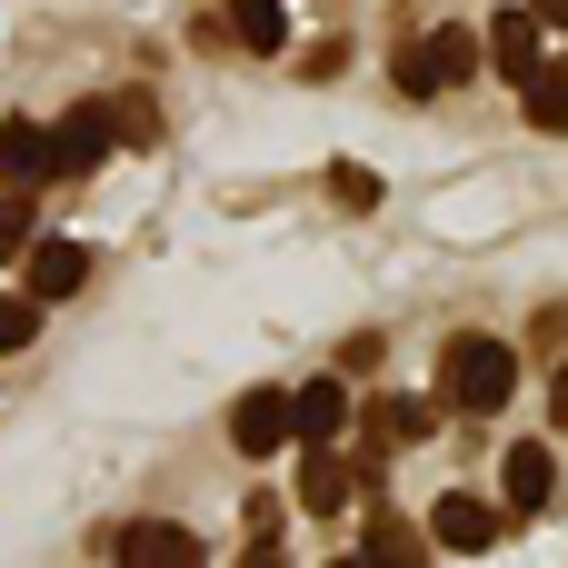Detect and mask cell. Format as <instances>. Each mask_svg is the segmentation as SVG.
Masks as SVG:
<instances>
[{"label":"cell","mask_w":568,"mask_h":568,"mask_svg":"<svg viewBox=\"0 0 568 568\" xmlns=\"http://www.w3.org/2000/svg\"><path fill=\"white\" fill-rule=\"evenodd\" d=\"M509 389H519V359H509V339H479V329H459V339L439 349V409H449V419H489V409H509Z\"/></svg>","instance_id":"obj_1"},{"label":"cell","mask_w":568,"mask_h":568,"mask_svg":"<svg viewBox=\"0 0 568 568\" xmlns=\"http://www.w3.org/2000/svg\"><path fill=\"white\" fill-rule=\"evenodd\" d=\"M479 60H489V50H479L469 30H419V40L399 50V70H389V80H399L409 100H439V90H459Z\"/></svg>","instance_id":"obj_2"},{"label":"cell","mask_w":568,"mask_h":568,"mask_svg":"<svg viewBox=\"0 0 568 568\" xmlns=\"http://www.w3.org/2000/svg\"><path fill=\"white\" fill-rule=\"evenodd\" d=\"M50 130V180H90L120 140H110V100H70L60 120H40Z\"/></svg>","instance_id":"obj_3"},{"label":"cell","mask_w":568,"mask_h":568,"mask_svg":"<svg viewBox=\"0 0 568 568\" xmlns=\"http://www.w3.org/2000/svg\"><path fill=\"white\" fill-rule=\"evenodd\" d=\"M499 539H509V509H499V499H479V489H449V499L429 509V549L479 559V549H499Z\"/></svg>","instance_id":"obj_4"},{"label":"cell","mask_w":568,"mask_h":568,"mask_svg":"<svg viewBox=\"0 0 568 568\" xmlns=\"http://www.w3.org/2000/svg\"><path fill=\"white\" fill-rule=\"evenodd\" d=\"M439 429V399H369L359 409V449H369V469H389V449H419Z\"/></svg>","instance_id":"obj_5"},{"label":"cell","mask_w":568,"mask_h":568,"mask_svg":"<svg viewBox=\"0 0 568 568\" xmlns=\"http://www.w3.org/2000/svg\"><path fill=\"white\" fill-rule=\"evenodd\" d=\"M20 290H30L40 310H50V300H80V290H90V250H80V240H30V250H20Z\"/></svg>","instance_id":"obj_6"},{"label":"cell","mask_w":568,"mask_h":568,"mask_svg":"<svg viewBox=\"0 0 568 568\" xmlns=\"http://www.w3.org/2000/svg\"><path fill=\"white\" fill-rule=\"evenodd\" d=\"M300 429H290V389H240L230 399V449L240 459H270V449H290Z\"/></svg>","instance_id":"obj_7"},{"label":"cell","mask_w":568,"mask_h":568,"mask_svg":"<svg viewBox=\"0 0 568 568\" xmlns=\"http://www.w3.org/2000/svg\"><path fill=\"white\" fill-rule=\"evenodd\" d=\"M559 499V459H549V439H509V469H499V509L509 519H539Z\"/></svg>","instance_id":"obj_8"},{"label":"cell","mask_w":568,"mask_h":568,"mask_svg":"<svg viewBox=\"0 0 568 568\" xmlns=\"http://www.w3.org/2000/svg\"><path fill=\"white\" fill-rule=\"evenodd\" d=\"M110 559H120V568H210V549H200L180 519H130Z\"/></svg>","instance_id":"obj_9"},{"label":"cell","mask_w":568,"mask_h":568,"mask_svg":"<svg viewBox=\"0 0 568 568\" xmlns=\"http://www.w3.org/2000/svg\"><path fill=\"white\" fill-rule=\"evenodd\" d=\"M0 190H50V130L40 120H0Z\"/></svg>","instance_id":"obj_10"},{"label":"cell","mask_w":568,"mask_h":568,"mask_svg":"<svg viewBox=\"0 0 568 568\" xmlns=\"http://www.w3.org/2000/svg\"><path fill=\"white\" fill-rule=\"evenodd\" d=\"M479 40H489V60H499L509 80H529V70H549V50H539V20H529V10H499V20H489Z\"/></svg>","instance_id":"obj_11"},{"label":"cell","mask_w":568,"mask_h":568,"mask_svg":"<svg viewBox=\"0 0 568 568\" xmlns=\"http://www.w3.org/2000/svg\"><path fill=\"white\" fill-rule=\"evenodd\" d=\"M290 429H300L310 449H320V439H339V429H349V389H339V379H310V389H290Z\"/></svg>","instance_id":"obj_12"},{"label":"cell","mask_w":568,"mask_h":568,"mask_svg":"<svg viewBox=\"0 0 568 568\" xmlns=\"http://www.w3.org/2000/svg\"><path fill=\"white\" fill-rule=\"evenodd\" d=\"M359 559H369V568H429V529H409L399 509H379L369 539H359Z\"/></svg>","instance_id":"obj_13"},{"label":"cell","mask_w":568,"mask_h":568,"mask_svg":"<svg viewBox=\"0 0 568 568\" xmlns=\"http://www.w3.org/2000/svg\"><path fill=\"white\" fill-rule=\"evenodd\" d=\"M220 20H230V40H240L250 60H270V50H290V10H280V0H230Z\"/></svg>","instance_id":"obj_14"},{"label":"cell","mask_w":568,"mask_h":568,"mask_svg":"<svg viewBox=\"0 0 568 568\" xmlns=\"http://www.w3.org/2000/svg\"><path fill=\"white\" fill-rule=\"evenodd\" d=\"M519 110H529V130L568 140V60H549V70H529V80H519Z\"/></svg>","instance_id":"obj_15"},{"label":"cell","mask_w":568,"mask_h":568,"mask_svg":"<svg viewBox=\"0 0 568 568\" xmlns=\"http://www.w3.org/2000/svg\"><path fill=\"white\" fill-rule=\"evenodd\" d=\"M339 499H349V459H339V449L320 439V449L300 459V509H310V519H329Z\"/></svg>","instance_id":"obj_16"},{"label":"cell","mask_w":568,"mask_h":568,"mask_svg":"<svg viewBox=\"0 0 568 568\" xmlns=\"http://www.w3.org/2000/svg\"><path fill=\"white\" fill-rule=\"evenodd\" d=\"M110 140H120V150H150V140H160V110H150V90H120V100H110Z\"/></svg>","instance_id":"obj_17"},{"label":"cell","mask_w":568,"mask_h":568,"mask_svg":"<svg viewBox=\"0 0 568 568\" xmlns=\"http://www.w3.org/2000/svg\"><path fill=\"white\" fill-rule=\"evenodd\" d=\"M329 200H339V210H379V170H359V160H329Z\"/></svg>","instance_id":"obj_18"},{"label":"cell","mask_w":568,"mask_h":568,"mask_svg":"<svg viewBox=\"0 0 568 568\" xmlns=\"http://www.w3.org/2000/svg\"><path fill=\"white\" fill-rule=\"evenodd\" d=\"M40 240V220H30V190H0V260H20Z\"/></svg>","instance_id":"obj_19"},{"label":"cell","mask_w":568,"mask_h":568,"mask_svg":"<svg viewBox=\"0 0 568 568\" xmlns=\"http://www.w3.org/2000/svg\"><path fill=\"white\" fill-rule=\"evenodd\" d=\"M40 339V300L30 290H0V349H30Z\"/></svg>","instance_id":"obj_20"},{"label":"cell","mask_w":568,"mask_h":568,"mask_svg":"<svg viewBox=\"0 0 568 568\" xmlns=\"http://www.w3.org/2000/svg\"><path fill=\"white\" fill-rule=\"evenodd\" d=\"M240 568H290V559H280V539H250V549H240Z\"/></svg>","instance_id":"obj_21"},{"label":"cell","mask_w":568,"mask_h":568,"mask_svg":"<svg viewBox=\"0 0 568 568\" xmlns=\"http://www.w3.org/2000/svg\"><path fill=\"white\" fill-rule=\"evenodd\" d=\"M549 419H559V429H568V359H559V369H549Z\"/></svg>","instance_id":"obj_22"},{"label":"cell","mask_w":568,"mask_h":568,"mask_svg":"<svg viewBox=\"0 0 568 568\" xmlns=\"http://www.w3.org/2000/svg\"><path fill=\"white\" fill-rule=\"evenodd\" d=\"M529 20L539 30H568V0H529Z\"/></svg>","instance_id":"obj_23"},{"label":"cell","mask_w":568,"mask_h":568,"mask_svg":"<svg viewBox=\"0 0 568 568\" xmlns=\"http://www.w3.org/2000/svg\"><path fill=\"white\" fill-rule=\"evenodd\" d=\"M329 568H369V559H329Z\"/></svg>","instance_id":"obj_24"}]
</instances>
